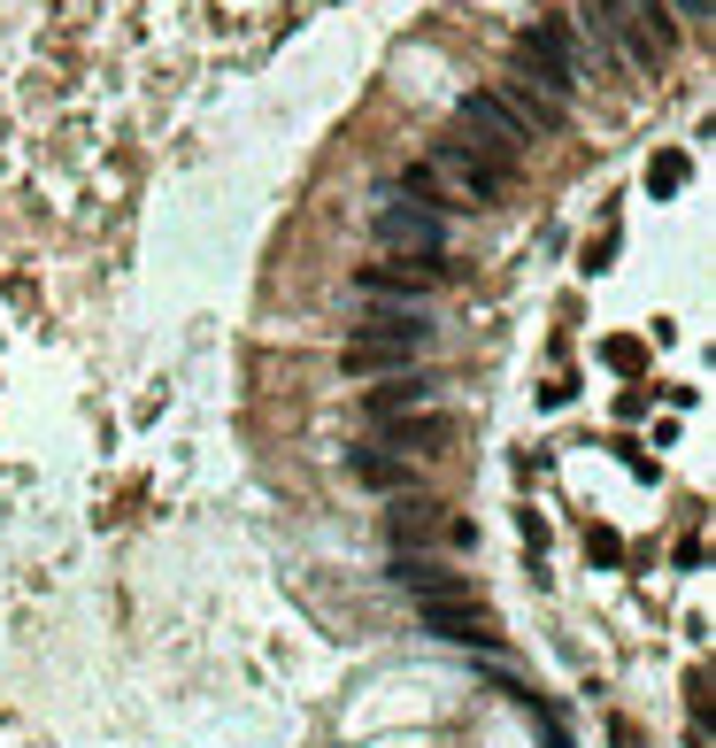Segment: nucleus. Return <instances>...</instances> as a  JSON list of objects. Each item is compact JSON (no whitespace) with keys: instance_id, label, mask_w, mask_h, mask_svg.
Segmentation results:
<instances>
[{"instance_id":"obj_3","label":"nucleus","mask_w":716,"mask_h":748,"mask_svg":"<svg viewBox=\"0 0 716 748\" xmlns=\"http://www.w3.org/2000/svg\"><path fill=\"white\" fill-rule=\"evenodd\" d=\"M455 124H463L455 139H463V147H470L478 162H493V171H501V178L516 171V162H524V147H531V139L516 132V116L501 109V94H470V101L455 109Z\"/></svg>"},{"instance_id":"obj_12","label":"nucleus","mask_w":716,"mask_h":748,"mask_svg":"<svg viewBox=\"0 0 716 748\" xmlns=\"http://www.w3.org/2000/svg\"><path fill=\"white\" fill-rule=\"evenodd\" d=\"M409 409H431V386H424V378L378 386V394H370V425H378V417H409Z\"/></svg>"},{"instance_id":"obj_7","label":"nucleus","mask_w":716,"mask_h":748,"mask_svg":"<svg viewBox=\"0 0 716 748\" xmlns=\"http://www.w3.org/2000/svg\"><path fill=\"white\" fill-rule=\"evenodd\" d=\"M447 440H455V417H447V409H409V417H378V448H393L401 463L447 456Z\"/></svg>"},{"instance_id":"obj_5","label":"nucleus","mask_w":716,"mask_h":748,"mask_svg":"<svg viewBox=\"0 0 716 748\" xmlns=\"http://www.w3.org/2000/svg\"><path fill=\"white\" fill-rule=\"evenodd\" d=\"M363 301L378 309H416V294L447 286V255H386V263H363Z\"/></svg>"},{"instance_id":"obj_10","label":"nucleus","mask_w":716,"mask_h":748,"mask_svg":"<svg viewBox=\"0 0 716 748\" xmlns=\"http://www.w3.org/2000/svg\"><path fill=\"white\" fill-rule=\"evenodd\" d=\"M393 578H401V587H409L416 602H447V595H470V578H463V571H447L439 556H409V548L393 556Z\"/></svg>"},{"instance_id":"obj_8","label":"nucleus","mask_w":716,"mask_h":748,"mask_svg":"<svg viewBox=\"0 0 716 748\" xmlns=\"http://www.w3.org/2000/svg\"><path fill=\"white\" fill-rule=\"evenodd\" d=\"M416 348L409 340H378V332H354V340L339 348V371L347 378H409Z\"/></svg>"},{"instance_id":"obj_11","label":"nucleus","mask_w":716,"mask_h":748,"mask_svg":"<svg viewBox=\"0 0 716 748\" xmlns=\"http://www.w3.org/2000/svg\"><path fill=\"white\" fill-rule=\"evenodd\" d=\"M354 478H363L370 494H416V463H401L393 448H354Z\"/></svg>"},{"instance_id":"obj_13","label":"nucleus","mask_w":716,"mask_h":748,"mask_svg":"<svg viewBox=\"0 0 716 748\" xmlns=\"http://www.w3.org/2000/svg\"><path fill=\"white\" fill-rule=\"evenodd\" d=\"M670 9H686V16H708V0H670Z\"/></svg>"},{"instance_id":"obj_2","label":"nucleus","mask_w":716,"mask_h":748,"mask_svg":"<svg viewBox=\"0 0 716 748\" xmlns=\"http://www.w3.org/2000/svg\"><path fill=\"white\" fill-rule=\"evenodd\" d=\"M516 77L524 86H540L555 109L578 94V47H570V32L563 24H531L524 39H516Z\"/></svg>"},{"instance_id":"obj_4","label":"nucleus","mask_w":716,"mask_h":748,"mask_svg":"<svg viewBox=\"0 0 716 748\" xmlns=\"http://www.w3.org/2000/svg\"><path fill=\"white\" fill-rule=\"evenodd\" d=\"M424 171L439 178V194H447V209H486V201H501V171H493V162H478L463 139H439L431 147V162H424Z\"/></svg>"},{"instance_id":"obj_1","label":"nucleus","mask_w":716,"mask_h":748,"mask_svg":"<svg viewBox=\"0 0 716 748\" xmlns=\"http://www.w3.org/2000/svg\"><path fill=\"white\" fill-rule=\"evenodd\" d=\"M586 24L608 62H632V70H663L678 47V16L663 0H586Z\"/></svg>"},{"instance_id":"obj_6","label":"nucleus","mask_w":716,"mask_h":748,"mask_svg":"<svg viewBox=\"0 0 716 748\" xmlns=\"http://www.w3.org/2000/svg\"><path fill=\"white\" fill-rule=\"evenodd\" d=\"M370 239L393 247V255H447V216L424 209V201H401V194H393V201L370 216Z\"/></svg>"},{"instance_id":"obj_9","label":"nucleus","mask_w":716,"mask_h":748,"mask_svg":"<svg viewBox=\"0 0 716 748\" xmlns=\"http://www.w3.org/2000/svg\"><path fill=\"white\" fill-rule=\"evenodd\" d=\"M424 625L439 633V640H463V648H493V618L478 610V595H447V602H424Z\"/></svg>"}]
</instances>
